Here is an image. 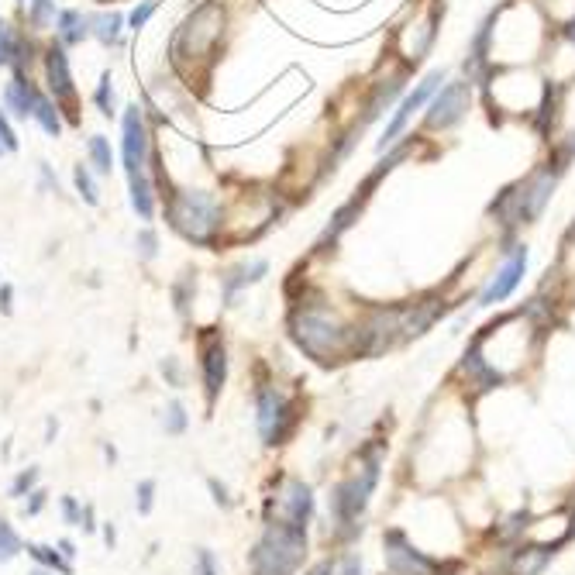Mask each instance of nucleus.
<instances>
[{"label":"nucleus","instance_id":"obj_1","mask_svg":"<svg viewBox=\"0 0 575 575\" xmlns=\"http://www.w3.org/2000/svg\"><path fill=\"white\" fill-rule=\"evenodd\" d=\"M290 338L297 341V348L307 359L317 365H338L348 362L355 355H362V334L338 324L317 307H297L290 314Z\"/></svg>","mask_w":575,"mask_h":575},{"label":"nucleus","instance_id":"obj_2","mask_svg":"<svg viewBox=\"0 0 575 575\" xmlns=\"http://www.w3.org/2000/svg\"><path fill=\"white\" fill-rule=\"evenodd\" d=\"M162 211H166V224L186 245L214 248L217 238H221L224 211L221 200L211 190H190V186L166 190L162 193Z\"/></svg>","mask_w":575,"mask_h":575},{"label":"nucleus","instance_id":"obj_3","mask_svg":"<svg viewBox=\"0 0 575 575\" xmlns=\"http://www.w3.org/2000/svg\"><path fill=\"white\" fill-rule=\"evenodd\" d=\"M307 558V527L269 517L262 538L248 551L252 575H297Z\"/></svg>","mask_w":575,"mask_h":575},{"label":"nucleus","instance_id":"obj_4","mask_svg":"<svg viewBox=\"0 0 575 575\" xmlns=\"http://www.w3.org/2000/svg\"><path fill=\"white\" fill-rule=\"evenodd\" d=\"M221 35H224V11L217 0H207V4H200L197 11L176 28L173 42H169V56L183 69L200 59H211Z\"/></svg>","mask_w":575,"mask_h":575},{"label":"nucleus","instance_id":"obj_5","mask_svg":"<svg viewBox=\"0 0 575 575\" xmlns=\"http://www.w3.org/2000/svg\"><path fill=\"white\" fill-rule=\"evenodd\" d=\"M376 486H379V448H372V452L362 455L359 469L331 489L334 527H352L355 520L365 514V507H369Z\"/></svg>","mask_w":575,"mask_h":575},{"label":"nucleus","instance_id":"obj_6","mask_svg":"<svg viewBox=\"0 0 575 575\" xmlns=\"http://www.w3.org/2000/svg\"><path fill=\"white\" fill-rule=\"evenodd\" d=\"M297 403L283 396L276 386H259L255 390V427L266 445H286L293 431H297Z\"/></svg>","mask_w":575,"mask_h":575},{"label":"nucleus","instance_id":"obj_7","mask_svg":"<svg viewBox=\"0 0 575 575\" xmlns=\"http://www.w3.org/2000/svg\"><path fill=\"white\" fill-rule=\"evenodd\" d=\"M149 159H152L149 121H145L142 107L128 104L121 111V162H124V176L149 169Z\"/></svg>","mask_w":575,"mask_h":575},{"label":"nucleus","instance_id":"obj_8","mask_svg":"<svg viewBox=\"0 0 575 575\" xmlns=\"http://www.w3.org/2000/svg\"><path fill=\"white\" fill-rule=\"evenodd\" d=\"M200 352V383H204V400L207 410H214L217 396H221L224 383H228V348L217 331H204L197 341Z\"/></svg>","mask_w":575,"mask_h":575},{"label":"nucleus","instance_id":"obj_9","mask_svg":"<svg viewBox=\"0 0 575 575\" xmlns=\"http://www.w3.org/2000/svg\"><path fill=\"white\" fill-rule=\"evenodd\" d=\"M42 73H45V93L56 100L59 107H73L76 104V83H73V69H69L66 45L52 42L42 49Z\"/></svg>","mask_w":575,"mask_h":575},{"label":"nucleus","instance_id":"obj_10","mask_svg":"<svg viewBox=\"0 0 575 575\" xmlns=\"http://www.w3.org/2000/svg\"><path fill=\"white\" fill-rule=\"evenodd\" d=\"M445 83V69H434V73H427L421 83L414 87V93H407V97L400 100V107L393 111V118H390V124H386V135L379 138V152H386V145H393L396 142V135H400L403 128H407V121L414 118L417 111L427 104V100L434 97V90Z\"/></svg>","mask_w":575,"mask_h":575},{"label":"nucleus","instance_id":"obj_11","mask_svg":"<svg viewBox=\"0 0 575 575\" xmlns=\"http://www.w3.org/2000/svg\"><path fill=\"white\" fill-rule=\"evenodd\" d=\"M383 548H386V569L393 575H434V569H438V562L410 545L403 531H386Z\"/></svg>","mask_w":575,"mask_h":575},{"label":"nucleus","instance_id":"obj_12","mask_svg":"<svg viewBox=\"0 0 575 575\" xmlns=\"http://www.w3.org/2000/svg\"><path fill=\"white\" fill-rule=\"evenodd\" d=\"M469 80H455V83H445L441 87L438 97L431 100V111H427L424 124L427 128H452L465 118V111H469Z\"/></svg>","mask_w":575,"mask_h":575},{"label":"nucleus","instance_id":"obj_13","mask_svg":"<svg viewBox=\"0 0 575 575\" xmlns=\"http://www.w3.org/2000/svg\"><path fill=\"white\" fill-rule=\"evenodd\" d=\"M276 520H290V524H310L314 517V489L303 479H286L276 493Z\"/></svg>","mask_w":575,"mask_h":575},{"label":"nucleus","instance_id":"obj_14","mask_svg":"<svg viewBox=\"0 0 575 575\" xmlns=\"http://www.w3.org/2000/svg\"><path fill=\"white\" fill-rule=\"evenodd\" d=\"M524 273H527V248H524V245H517V252L510 255L507 262H503L500 273L489 279V286L483 290V297H479V303H483V307H493V303L507 300L510 293H514L517 286H520V279H524Z\"/></svg>","mask_w":575,"mask_h":575},{"label":"nucleus","instance_id":"obj_15","mask_svg":"<svg viewBox=\"0 0 575 575\" xmlns=\"http://www.w3.org/2000/svg\"><path fill=\"white\" fill-rule=\"evenodd\" d=\"M38 83L31 80L28 73H14L11 80L4 83V90H0V104H4V111L11 114L14 121H28L31 114H35V100H38Z\"/></svg>","mask_w":575,"mask_h":575},{"label":"nucleus","instance_id":"obj_16","mask_svg":"<svg viewBox=\"0 0 575 575\" xmlns=\"http://www.w3.org/2000/svg\"><path fill=\"white\" fill-rule=\"evenodd\" d=\"M269 273V262L266 259H245V262H235L231 269H224L221 273V300L228 303H235L238 300V293H245L248 286H255V283H262Z\"/></svg>","mask_w":575,"mask_h":575},{"label":"nucleus","instance_id":"obj_17","mask_svg":"<svg viewBox=\"0 0 575 575\" xmlns=\"http://www.w3.org/2000/svg\"><path fill=\"white\" fill-rule=\"evenodd\" d=\"M31 45L11 21H0V69H14V73H28Z\"/></svg>","mask_w":575,"mask_h":575},{"label":"nucleus","instance_id":"obj_18","mask_svg":"<svg viewBox=\"0 0 575 575\" xmlns=\"http://www.w3.org/2000/svg\"><path fill=\"white\" fill-rule=\"evenodd\" d=\"M551 190H555V173H551V169H541V173L524 186V193H520L517 221H534V217L545 211V204L551 200Z\"/></svg>","mask_w":575,"mask_h":575},{"label":"nucleus","instance_id":"obj_19","mask_svg":"<svg viewBox=\"0 0 575 575\" xmlns=\"http://www.w3.org/2000/svg\"><path fill=\"white\" fill-rule=\"evenodd\" d=\"M128 204H131V211H135L138 221H152V217H155L159 193H155V180H152L149 169L128 176Z\"/></svg>","mask_w":575,"mask_h":575},{"label":"nucleus","instance_id":"obj_20","mask_svg":"<svg viewBox=\"0 0 575 575\" xmlns=\"http://www.w3.org/2000/svg\"><path fill=\"white\" fill-rule=\"evenodd\" d=\"M90 38V14H83L80 7H62L56 18V42L73 49V45Z\"/></svg>","mask_w":575,"mask_h":575},{"label":"nucleus","instance_id":"obj_21","mask_svg":"<svg viewBox=\"0 0 575 575\" xmlns=\"http://www.w3.org/2000/svg\"><path fill=\"white\" fill-rule=\"evenodd\" d=\"M124 14L121 11H97L90 14V38H97L100 45H121V35H124Z\"/></svg>","mask_w":575,"mask_h":575},{"label":"nucleus","instance_id":"obj_22","mask_svg":"<svg viewBox=\"0 0 575 575\" xmlns=\"http://www.w3.org/2000/svg\"><path fill=\"white\" fill-rule=\"evenodd\" d=\"M87 166L97 176H111L114 166H118V152H114L111 138L107 135H90L87 138Z\"/></svg>","mask_w":575,"mask_h":575},{"label":"nucleus","instance_id":"obj_23","mask_svg":"<svg viewBox=\"0 0 575 575\" xmlns=\"http://www.w3.org/2000/svg\"><path fill=\"white\" fill-rule=\"evenodd\" d=\"M31 121H35L49 138H62V128H66V121H62V107L49 97V93H38Z\"/></svg>","mask_w":575,"mask_h":575},{"label":"nucleus","instance_id":"obj_24","mask_svg":"<svg viewBox=\"0 0 575 575\" xmlns=\"http://www.w3.org/2000/svg\"><path fill=\"white\" fill-rule=\"evenodd\" d=\"M25 551L31 558H35L38 569H52L59 575H73V565H69V558L62 555L59 545H25Z\"/></svg>","mask_w":575,"mask_h":575},{"label":"nucleus","instance_id":"obj_25","mask_svg":"<svg viewBox=\"0 0 575 575\" xmlns=\"http://www.w3.org/2000/svg\"><path fill=\"white\" fill-rule=\"evenodd\" d=\"M25 14H28L31 31H49V28H56L59 7H56V0H25Z\"/></svg>","mask_w":575,"mask_h":575},{"label":"nucleus","instance_id":"obj_26","mask_svg":"<svg viewBox=\"0 0 575 575\" xmlns=\"http://www.w3.org/2000/svg\"><path fill=\"white\" fill-rule=\"evenodd\" d=\"M169 293H173V310L183 317H190V303H193V293H197V273H180V279H176L173 286H169Z\"/></svg>","mask_w":575,"mask_h":575},{"label":"nucleus","instance_id":"obj_27","mask_svg":"<svg viewBox=\"0 0 575 575\" xmlns=\"http://www.w3.org/2000/svg\"><path fill=\"white\" fill-rule=\"evenodd\" d=\"M73 186L76 193H80V200L87 207H97L100 204V186H97V173H93L90 166H73Z\"/></svg>","mask_w":575,"mask_h":575},{"label":"nucleus","instance_id":"obj_28","mask_svg":"<svg viewBox=\"0 0 575 575\" xmlns=\"http://www.w3.org/2000/svg\"><path fill=\"white\" fill-rule=\"evenodd\" d=\"M93 107H97L104 118H114V114H118V93H114L111 73H100V83L93 87Z\"/></svg>","mask_w":575,"mask_h":575},{"label":"nucleus","instance_id":"obj_29","mask_svg":"<svg viewBox=\"0 0 575 575\" xmlns=\"http://www.w3.org/2000/svg\"><path fill=\"white\" fill-rule=\"evenodd\" d=\"M25 551V541H21V534L14 531V524L7 517H0V565L14 562V558Z\"/></svg>","mask_w":575,"mask_h":575},{"label":"nucleus","instance_id":"obj_30","mask_svg":"<svg viewBox=\"0 0 575 575\" xmlns=\"http://www.w3.org/2000/svg\"><path fill=\"white\" fill-rule=\"evenodd\" d=\"M186 427H190V414H186V407L180 400H169L166 410H162V431H166L169 438H180V434H186Z\"/></svg>","mask_w":575,"mask_h":575},{"label":"nucleus","instance_id":"obj_31","mask_svg":"<svg viewBox=\"0 0 575 575\" xmlns=\"http://www.w3.org/2000/svg\"><path fill=\"white\" fill-rule=\"evenodd\" d=\"M548 558H551L548 548H527V551H520V555H517L514 572L517 575H538L548 565Z\"/></svg>","mask_w":575,"mask_h":575},{"label":"nucleus","instance_id":"obj_32","mask_svg":"<svg viewBox=\"0 0 575 575\" xmlns=\"http://www.w3.org/2000/svg\"><path fill=\"white\" fill-rule=\"evenodd\" d=\"M38 479H42V469H38V465L18 469V476H14V479H11V486H7V496H11V500H25L31 489L38 486Z\"/></svg>","mask_w":575,"mask_h":575},{"label":"nucleus","instance_id":"obj_33","mask_svg":"<svg viewBox=\"0 0 575 575\" xmlns=\"http://www.w3.org/2000/svg\"><path fill=\"white\" fill-rule=\"evenodd\" d=\"M155 0H138L135 7H131L128 14H124V25H128V31H142L145 25L152 21V14H155Z\"/></svg>","mask_w":575,"mask_h":575},{"label":"nucleus","instance_id":"obj_34","mask_svg":"<svg viewBox=\"0 0 575 575\" xmlns=\"http://www.w3.org/2000/svg\"><path fill=\"white\" fill-rule=\"evenodd\" d=\"M135 255L138 262H155V255H159V235H155L152 228H142L135 235Z\"/></svg>","mask_w":575,"mask_h":575},{"label":"nucleus","instance_id":"obj_35","mask_svg":"<svg viewBox=\"0 0 575 575\" xmlns=\"http://www.w3.org/2000/svg\"><path fill=\"white\" fill-rule=\"evenodd\" d=\"M155 493H159V483H155V479H142V483L135 486V507L142 517H149L155 510Z\"/></svg>","mask_w":575,"mask_h":575},{"label":"nucleus","instance_id":"obj_36","mask_svg":"<svg viewBox=\"0 0 575 575\" xmlns=\"http://www.w3.org/2000/svg\"><path fill=\"white\" fill-rule=\"evenodd\" d=\"M193 575H221V562L211 548H197L193 551Z\"/></svg>","mask_w":575,"mask_h":575},{"label":"nucleus","instance_id":"obj_37","mask_svg":"<svg viewBox=\"0 0 575 575\" xmlns=\"http://www.w3.org/2000/svg\"><path fill=\"white\" fill-rule=\"evenodd\" d=\"M159 372L162 379H166V386H173V390H183V365L176 355H166V359L159 362Z\"/></svg>","mask_w":575,"mask_h":575},{"label":"nucleus","instance_id":"obj_38","mask_svg":"<svg viewBox=\"0 0 575 575\" xmlns=\"http://www.w3.org/2000/svg\"><path fill=\"white\" fill-rule=\"evenodd\" d=\"M11 121H14L11 114H7L4 107H0V145H4L7 152H18L21 142H18V131H14Z\"/></svg>","mask_w":575,"mask_h":575},{"label":"nucleus","instance_id":"obj_39","mask_svg":"<svg viewBox=\"0 0 575 575\" xmlns=\"http://www.w3.org/2000/svg\"><path fill=\"white\" fill-rule=\"evenodd\" d=\"M59 510H62V520H66V524H73V527L83 524V507H80V500H76V496H62Z\"/></svg>","mask_w":575,"mask_h":575},{"label":"nucleus","instance_id":"obj_40","mask_svg":"<svg viewBox=\"0 0 575 575\" xmlns=\"http://www.w3.org/2000/svg\"><path fill=\"white\" fill-rule=\"evenodd\" d=\"M207 489H211V500H214L221 510H231V507H235V500H231L228 486H224L221 479H214V476H211V479H207Z\"/></svg>","mask_w":575,"mask_h":575},{"label":"nucleus","instance_id":"obj_41","mask_svg":"<svg viewBox=\"0 0 575 575\" xmlns=\"http://www.w3.org/2000/svg\"><path fill=\"white\" fill-rule=\"evenodd\" d=\"M45 500H49V493H45L42 486H35V489H31V493L25 496V517H38V514H42Z\"/></svg>","mask_w":575,"mask_h":575},{"label":"nucleus","instance_id":"obj_42","mask_svg":"<svg viewBox=\"0 0 575 575\" xmlns=\"http://www.w3.org/2000/svg\"><path fill=\"white\" fill-rule=\"evenodd\" d=\"M334 575H362V558L355 551H348L338 565H334Z\"/></svg>","mask_w":575,"mask_h":575},{"label":"nucleus","instance_id":"obj_43","mask_svg":"<svg viewBox=\"0 0 575 575\" xmlns=\"http://www.w3.org/2000/svg\"><path fill=\"white\" fill-rule=\"evenodd\" d=\"M14 310V286L11 283H0V314H11Z\"/></svg>","mask_w":575,"mask_h":575},{"label":"nucleus","instance_id":"obj_44","mask_svg":"<svg viewBox=\"0 0 575 575\" xmlns=\"http://www.w3.org/2000/svg\"><path fill=\"white\" fill-rule=\"evenodd\" d=\"M83 531H87V534H93V531H97V514H93V507H90V503H87V507H83Z\"/></svg>","mask_w":575,"mask_h":575},{"label":"nucleus","instance_id":"obj_45","mask_svg":"<svg viewBox=\"0 0 575 575\" xmlns=\"http://www.w3.org/2000/svg\"><path fill=\"white\" fill-rule=\"evenodd\" d=\"M42 183L49 186V190H56V193H59V180H56V176H52V169L45 166V162H42Z\"/></svg>","mask_w":575,"mask_h":575},{"label":"nucleus","instance_id":"obj_46","mask_svg":"<svg viewBox=\"0 0 575 575\" xmlns=\"http://www.w3.org/2000/svg\"><path fill=\"white\" fill-rule=\"evenodd\" d=\"M59 551L69 558V562H73V558H76V545H73V541H69V538H62V541H59Z\"/></svg>","mask_w":575,"mask_h":575},{"label":"nucleus","instance_id":"obj_47","mask_svg":"<svg viewBox=\"0 0 575 575\" xmlns=\"http://www.w3.org/2000/svg\"><path fill=\"white\" fill-rule=\"evenodd\" d=\"M307 575H334V565L331 562H321V565H314Z\"/></svg>","mask_w":575,"mask_h":575},{"label":"nucleus","instance_id":"obj_48","mask_svg":"<svg viewBox=\"0 0 575 575\" xmlns=\"http://www.w3.org/2000/svg\"><path fill=\"white\" fill-rule=\"evenodd\" d=\"M104 541H107V548H114V541H118V531H114V524H104Z\"/></svg>","mask_w":575,"mask_h":575},{"label":"nucleus","instance_id":"obj_49","mask_svg":"<svg viewBox=\"0 0 575 575\" xmlns=\"http://www.w3.org/2000/svg\"><path fill=\"white\" fill-rule=\"evenodd\" d=\"M56 434H59V424L49 417V421H45V441H52V438H56Z\"/></svg>","mask_w":575,"mask_h":575},{"label":"nucleus","instance_id":"obj_50","mask_svg":"<svg viewBox=\"0 0 575 575\" xmlns=\"http://www.w3.org/2000/svg\"><path fill=\"white\" fill-rule=\"evenodd\" d=\"M104 455H107V462H118V452H114V445H104Z\"/></svg>","mask_w":575,"mask_h":575},{"label":"nucleus","instance_id":"obj_51","mask_svg":"<svg viewBox=\"0 0 575 575\" xmlns=\"http://www.w3.org/2000/svg\"><path fill=\"white\" fill-rule=\"evenodd\" d=\"M28 575H59V572H52V569H31Z\"/></svg>","mask_w":575,"mask_h":575},{"label":"nucleus","instance_id":"obj_52","mask_svg":"<svg viewBox=\"0 0 575 575\" xmlns=\"http://www.w3.org/2000/svg\"><path fill=\"white\" fill-rule=\"evenodd\" d=\"M565 35H569V38H572V42H575V21H572V25H569V28H565Z\"/></svg>","mask_w":575,"mask_h":575},{"label":"nucleus","instance_id":"obj_53","mask_svg":"<svg viewBox=\"0 0 575 575\" xmlns=\"http://www.w3.org/2000/svg\"><path fill=\"white\" fill-rule=\"evenodd\" d=\"M4 155H7V149H4V145H0V159H4Z\"/></svg>","mask_w":575,"mask_h":575},{"label":"nucleus","instance_id":"obj_54","mask_svg":"<svg viewBox=\"0 0 575 575\" xmlns=\"http://www.w3.org/2000/svg\"><path fill=\"white\" fill-rule=\"evenodd\" d=\"M97 4H104V0H97Z\"/></svg>","mask_w":575,"mask_h":575},{"label":"nucleus","instance_id":"obj_55","mask_svg":"<svg viewBox=\"0 0 575 575\" xmlns=\"http://www.w3.org/2000/svg\"><path fill=\"white\" fill-rule=\"evenodd\" d=\"M21 4H25V0H21Z\"/></svg>","mask_w":575,"mask_h":575}]
</instances>
